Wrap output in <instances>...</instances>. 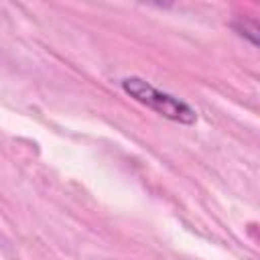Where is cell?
Masks as SVG:
<instances>
[{
	"label": "cell",
	"mask_w": 260,
	"mask_h": 260,
	"mask_svg": "<svg viewBox=\"0 0 260 260\" xmlns=\"http://www.w3.org/2000/svg\"><path fill=\"white\" fill-rule=\"evenodd\" d=\"M120 87L134 102L150 108L152 112H156L158 116H162L171 122H177L183 126H191L197 122V112L187 102L154 87L150 81H146L142 77H136V75L124 77V79H120Z\"/></svg>",
	"instance_id": "cell-1"
},
{
	"label": "cell",
	"mask_w": 260,
	"mask_h": 260,
	"mask_svg": "<svg viewBox=\"0 0 260 260\" xmlns=\"http://www.w3.org/2000/svg\"><path fill=\"white\" fill-rule=\"evenodd\" d=\"M232 28L240 35V37H244V39H248L254 47L258 45V22H256V18H248V16H238L234 22H232Z\"/></svg>",
	"instance_id": "cell-2"
}]
</instances>
